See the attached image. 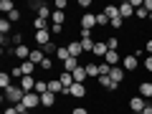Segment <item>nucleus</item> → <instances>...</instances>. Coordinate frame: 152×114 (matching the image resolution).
<instances>
[{"instance_id": "f257e3e1", "label": "nucleus", "mask_w": 152, "mask_h": 114, "mask_svg": "<svg viewBox=\"0 0 152 114\" xmlns=\"http://www.w3.org/2000/svg\"><path fill=\"white\" fill-rule=\"evenodd\" d=\"M23 96H26V91H23L20 86H15V84H13L10 89H5V91H3V99H5L8 104H13V107H15V104H20Z\"/></svg>"}, {"instance_id": "f03ea898", "label": "nucleus", "mask_w": 152, "mask_h": 114, "mask_svg": "<svg viewBox=\"0 0 152 114\" xmlns=\"http://www.w3.org/2000/svg\"><path fill=\"white\" fill-rule=\"evenodd\" d=\"M20 104L28 109V112H31V109H38V107H41V94H36V91H28L26 96H23V102H20Z\"/></svg>"}, {"instance_id": "7ed1b4c3", "label": "nucleus", "mask_w": 152, "mask_h": 114, "mask_svg": "<svg viewBox=\"0 0 152 114\" xmlns=\"http://www.w3.org/2000/svg\"><path fill=\"white\" fill-rule=\"evenodd\" d=\"M94 28H96V13H84V15H81V31L91 33Z\"/></svg>"}, {"instance_id": "20e7f679", "label": "nucleus", "mask_w": 152, "mask_h": 114, "mask_svg": "<svg viewBox=\"0 0 152 114\" xmlns=\"http://www.w3.org/2000/svg\"><path fill=\"white\" fill-rule=\"evenodd\" d=\"M122 69H127V71H137V69H140V56L127 53L124 58H122Z\"/></svg>"}, {"instance_id": "39448f33", "label": "nucleus", "mask_w": 152, "mask_h": 114, "mask_svg": "<svg viewBox=\"0 0 152 114\" xmlns=\"http://www.w3.org/2000/svg\"><path fill=\"white\" fill-rule=\"evenodd\" d=\"M127 107H129V112H132V114H140L142 109L147 107V102H145V99L140 96V94H137V96H132L129 102H127Z\"/></svg>"}, {"instance_id": "423d86ee", "label": "nucleus", "mask_w": 152, "mask_h": 114, "mask_svg": "<svg viewBox=\"0 0 152 114\" xmlns=\"http://www.w3.org/2000/svg\"><path fill=\"white\" fill-rule=\"evenodd\" d=\"M51 36H53V33H51V28L48 31H36V43H38V48H43V46H48L51 43Z\"/></svg>"}, {"instance_id": "0eeeda50", "label": "nucleus", "mask_w": 152, "mask_h": 114, "mask_svg": "<svg viewBox=\"0 0 152 114\" xmlns=\"http://www.w3.org/2000/svg\"><path fill=\"white\" fill-rule=\"evenodd\" d=\"M36 81H38V79H36V76H23V79H20V84H18V86H20L23 89V91H36Z\"/></svg>"}, {"instance_id": "6e6552de", "label": "nucleus", "mask_w": 152, "mask_h": 114, "mask_svg": "<svg viewBox=\"0 0 152 114\" xmlns=\"http://www.w3.org/2000/svg\"><path fill=\"white\" fill-rule=\"evenodd\" d=\"M96 81H99V89H107V91H117V89H119V84L112 81L109 76H99Z\"/></svg>"}, {"instance_id": "1a4fd4ad", "label": "nucleus", "mask_w": 152, "mask_h": 114, "mask_svg": "<svg viewBox=\"0 0 152 114\" xmlns=\"http://www.w3.org/2000/svg\"><path fill=\"white\" fill-rule=\"evenodd\" d=\"M137 91H140V96L145 99V102H150L152 99V81H142L140 86H137Z\"/></svg>"}, {"instance_id": "9d476101", "label": "nucleus", "mask_w": 152, "mask_h": 114, "mask_svg": "<svg viewBox=\"0 0 152 114\" xmlns=\"http://www.w3.org/2000/svg\"><path fill=\"white\" fill-rule=\"evenodd\" d=\"M69 96H74V99H84V96H86V84H74V86L69 89Z\"/></svg>"}, {"instance_id": "9b49d317", "label": "nucleus", "mask_w": 152, "mask_h": 114, "mask_svg": "<svg viewBox=\"0 0 152 114\" xmlns=\"http://www.w3.org/2000/svg\"><path fill=\"white\" fill-rule=\"evenodd\" d=\"M58 81L64 84L66 94H69V89H71V86H74V84H76V81H74V74H69V71H61V74H58Z\"/></svg>"}, {"instance_id": "f8f14e48", "label": "nucleus", "mask_w": 152, "mask_h": 114, "mask_svg": "<svg viewBox=\"0 0 152 114\" xmlns=\"http://www.w3.org/2000/svg\"><path fill=\"white\" fill-rule=\"evenodd\" d=\"M48 91L58 96V94H66V89H64V84H61L58 79H48ZM66 96H69V94H66Z\"/></svg>"}, {"instance_id": "ddd939ff", "label": "nucleus", "mask_w": 152, "mask_h": 114, "mask_svg": "<svg viewBox=\"0 0 152 114\" xmlns=\"http://www.w3.org/2000/svg\"><path fill=\"white\" fill-rule=\"evenodd\" d=\"M124 76H127L124 69H119V66H112V71H109V79H112V81L122 84V81H124Z\"/></svg>"}, {"instance_id": "4468645a", "label": "nucleus", "mask_w": 152, "mask_h": 114, "mask_svg": "<svg viewBox=\"0 0 152 114\" xmlns=\"http://www.w3.org/2000/svg\"><path fill=\"white\" fill-rule=\"evenodd\" d=\"M69 53L74 56V58H81V53H84V48H81V41H69Z\"/></svg>"}, {"instance_id": "2eb2a0df", "label": "nucleus", "mask_w": 152, "mask_h": 114, "mask_svg": "<svg viewBox=\"0 0 152 114\" xmlns=\"http://www.w3.org/2000/svg\"><path fill=\"white\" fill-rule=\"evenodd\" d=\"M119 15L124 18V20H129V18L134 15V8H132V3H129V0H124V3L119 5Z\"/></svg>"}, {"instance_id": "dca6fc26", "label": "nucleus", "mask_w": 152, "mask_h": 114, "mask_svg": "<svg viewBox=\"0 0 152 114\" xmlns=\"http://www.w3.org/2000/svg\"><path fill=\"white\" fill-rule=\"evenodd\" d=\"M41 107H43V109H51V107H56V94H51V91L41 94Z\"/></svg>"}, {"instance_id": "f3484780", "label": "nucleus", "mask_w": 152, "mask_h": 114, "mask_svg": "<svg viewBox=\"0 0 152 114\" xmlns=\"http://www.w3.org/2000/svg\"><path fill=\"white\" fill-rule=\"evenodd\" d=\"M51 15H53V10L48 8V3H41V5H38V10H36V18H43V20H48Z\"/></svg>"}, {"instance_id": "a211bd4d", "label": "nucleus", "mask_w": 152, "mask_h": 114, "mask_svg": "<svg viewBox=\"0 0 152 114\" xmlns=\"http://www.w3.org/2000/svg\"><path fill=\"white\" fill-rule=\"evenodd\" d=\"M94 56H102V58H107V53H109V48H107V41H96L94 43V51H91Z\"/></svg>"}, {"instance_id": "6ab92c4d", "label": "nucleus", "mask_w": 152, "mask_h": 114, "mask_svg": "<svg viewBox=\"0 0 152 114\" xmlns=\"http://www.w3.org/2000/svg\"><path fill=\"white\" fill-rule=\"evenodd\" d=\"M43 58H46L43 48H33V51H31V58H28V61H31V64H36V66H41V64H43Z\"/></svg>"}, {"instance_id": "aec40b11", "label": "nucleus", "mask_w": 152, "mask_h": 114, "mask_svg": "<svg viewBox=\"0 0 152 114\" xmlns=\"http://www.w3.org/2000/svg\"><path fill=\"white\" fill-rule=\"evenodd\" d=\"M86 79H89V74H86V66H79V69L74 71V81H76V84H86Z\"/></svg>"}, {"instance_id": "412c9836", "label": "nucleus", "mask_w": 152, "mask_h": 114, "mask_svg": "<svg viewBox=\"0 0 152 114\" xmlns=\"http://www.w3.org/2000/svg\"><path fill=\"white\" fill-rule=\"evenodd\" d=\"M31 51H33V48H28L26 43H23V46H15V56H18L20 61H28V58H31Z\"/></svg>"}, {"instance_id": "4be33fe9", "label": "nucleus", "mask_w": 152, "mask_h": 114, "mask_svg": "<svg viewBox=\"0 0 152 114\" xmlns=\"http://www.w3.org/2000/svg\"><path fill=\"white\" fill-rule=\"evenodd\" d=\"M79 66H81V64H79V58H74V56L64 61V71H69V74H74V71L79 69Z\"/></svg>"}, {"instance_id": "5701e85b", "label": "nucleus", "mask_w": 152, "mask_h": 114, "mask_svg": "<svg viewBox=\"0 0 152 114\" xmlns=\"http://www.w3.org/2000/svg\"><path fill=\"white\" fill-rule=\"evenodd\" d=\"M119 51H109L107 53V58H104V64H109V66H119Z\"/></svg>"}, {"instance_id": "b1692460", "label": "nucleus", "mask_w": 152, "mask_h": 114, "mask_svg": "<svg viewBox=\"0 0 152 114\" xmlns=\"http://www.w3.org/2000/svg\"><path fill=\"white\" fill-rule=\"evenodd\" d=\"M66 20V13L64 10H53V15H51V26H64Z\"/></svg>"}, {"instance_id": "393cba45", "label": "nucleus", "mask_w": 152, "mask_h": 114, "mask_svg": "<svg viewBox=\"0 0 152 114\" xmlns=\"http://www.w3.org/2000/svg\"><path fill=\"white\" fill-rule=\"evenodd\" d=\"M107 26H112V20H109V15L107 13H96V28H107Z\"/></svg>"}, {"instance_id": "a878e982", "label": "nucleus", "mask_w": 152, "mask_h": 114, "mask_svg": "<svg viewBox=\"0 0 152 114\" xmlns=\"http://www.w3.org/2000/svg\"><path fill=\"white\" fill-rule=\"evenodd\" d=\"M104 13L109 15V20H114V18H122V15H119V5H112V3L104 8Z\"/></svg>"}, {"instance_id": "bb28decb", "label": "nucleus", "mask_w": 152, "mask_h": 114, "mask_svg": "<svg viewBox=\"0 0 152 114\" xmlns=\"http://www.w3.org/2000/svg\"><path fill=\"white\" fill-rule=\"evenodd\" d=\"M0 10L5 13V15H10V13L15 10V3H13V0H0Z\"/></svg>"}, {"instance_id": "cd10ccee", "label": "nucleus", "mask_w": 152, "mask_h": 114, "mask_svg": "<svg viewBox=\"0 0 152 114\" xmlns=\"http://www.w3.org/2000/svg\"><path fill=\"white\" fill-rule=\"evenodd\" d=\"M86 74H89V79H99V76H102L99 64H86Z\"/></svg>"}, {"instance_id": "c85d7f7f", "label": "nucleus", "mask_w": 152, "mask_h": 114, "mask_svg": "<svg viewBox=\"0 0 152 114\" xmlns=\"http://www.w3.org/2000/svg\"><path fill=\"white\" fill-rule=\"evenodd\" d=\"M56 58L64 64L66 58H71V53H69V46H58V53H56Z\"/></svg>"}, {"instance_id": "c756f323", "label": "nucleus", "mask_w": 152, "mask_h": 114, "mask_svg": "<svg viewBox=\"0 0 152 114\" xmlns=\"http://www.w3.org/2000/svg\"><path fill=\"white\" fill-rule=\"evenodd\" d=\"M10 31H13V23L8 20V18H3V20H0V33H3V36H8Z\"/></svg>"}, {"instance_id": "7c9ffc66", "label": "nucleus", "mask_w": 152, "mask_h": 114, "mask_svg": "<svg viewBox=\"0 0 152 114\" xmlns=\"http://www.w3.org/2000/svg\"><path fill=\"white\" fill-rule=\"evenodd\" d=\"M134 18H137V20H147V18H150V10H147L145 5L137 8V10H134Z\"/></svg>"}, {"instance_id": "2f4dec72", "label": "nucleus", "mask_w": 152, "mask_h": 114, "mask_svg": "<svg viewBox=\"0 0 152 114\" xmlns=\"http://www.w3.org/2000/svg\"><path fill=\"white\" fill-rule=\"evenodd\" d=\"M33 28H36V31H48V26H46L43 18H33Z\"/></svg>"}, {"instance_id": "473e14b6", "label": "nucleus", "mask_w": 152, "mask_h": 114, "mask_svg": "<svg viewBox=\"0 0 152 114\" xmlns=\"http://www.w3.org/2000/svg\"><path fill=\"white\" fill-rule=\"evenodd\" d=\"M38 69H41V71H46V74H48V71L53 69V61H51V56H46V58H43V64L38 66Z\"/></svg>"}, {"instance_id": "72a5a7b5", "label": "nucleus", "mask_w": 152, "mask_h": 114, "mask_svg": "<svg viewBox=\"0 0 152 114\" xmlns=\"http://www.w3.org/2000/svg\"><path fill=\"white\" fill-rule=\"evenodd\" d=\"M48 91V81H41V79H38L36 81V94H46Z\"/></svg>"}, {"instance_id": "f704fd0d", "label": "nucleus", "mask_w": 152, "mask_h": 114, "mask_svg": "<svg viewBox=\"0 0 152 114\" xmlns=\"http://www.w3.org/2000/svg\"><path fill=\"white\" fill-rule=\"evenodd\" d=\"M10 43H13V46H23V33H20V31H15V33L10 36Z\"/></svg>"}, {"instance_id": "c9c22d12", "label": "nucleus", "mask_w": 152, "mask_h": 114, "mask_svg": "<svg viewBox=\"0 0 152 114\" xmlns=\"http://www.w3.org/2000/svg\"><path fill=\"white\" fill-rule=\"evenodd\" d=\"M43 53H46V56H51V53H58V46H56L53 41H51L48 46H43Z\"/></svg>"}, {"instance_id": "e433bc0d", "label": "nucleus", "mask_w": 152, "mask_h": 114, "mask_svg": "<svg viewBox=\"0 0 152 114\" xmlns=\"http://www.w3.org/2000/svg\"><path fill=\"white\" fill-rule=\"evenodd\" d=\"M117 46H119V38H117V36H112V38L107 41V48H109V51H117Z\"/></svg>"}, {"instance_id": "4c0bfd02", "label": "nucleus", "mask_w": 152, "mask_h": 114, "mask_svg": "<svg viewBox=\"0 0 152 114\" xmlns=\"http://www.w3.org/2000/svg\"><path fill=\"white\" fill-rule=\"evenodd\" d=\"M53 8H56V10H64V13H66L69 3H66V0H56V3H53Z\"/></svg>"}, {"instance_id": "58836bf2", "label": "nucleus", "mask_w": 152, "mask_h": 114, "mask_svg": "<svg viewBox=\"0 0 152 114\" xmlns=\"http://www.w3.org/2000/svg\"><path fill=\"white\" fill-rule=\"evenodd\" d=\"M8 20H10V23H18V20H20V10L15 8V10H13L10 15H8Z\"/></svg>"}, {"instance_id": "ea45409f", "label": "nucleus", "mask_w": 152, "mask_h": 114, "mask_svg": "<svg viewBox=\"0 0 152 114\" xmlns=\"http://www.w3.org/2000/svg\"><path fill=\"white\" fill-rule=\"evenodd\" d=\"M142 69H147L152 74V56H145V61H142Z\"/></svg>"}, {"instance_id": "a19ab883", "label": "nucleus", "mask_w": 152, "mask_h": 114, "mask_svg": "<svg viewBox=\"0 0 152 114\" xmlns=\"http://www.w3.org/2000/svg\"><path fill=\"white\" fill-rule=\"evenodd\" d=\"M112 28H124V18H114V20H112Z\"/></svg>"}, {"instance_id": "79ce46f5", "label": "nucleus", "mask_w": 152, "mask_h": 114, "mask_svg": "<svg viewBox=\"0 0 152 114\" xmlns=\"http://www.w3.org/2000/svg\"><path fill=\"white\" fill-rule=\"evenodd\" d=\"M66 28L64 26H51V33H53V36H61V33H64Z\"/></svg>"}, {"instance_id": "37998d69", "label": "nucleus", "mask_w": 152, "mask_h": 114, "mask_svg": "<svg viewBox=\"0 0 152 114\" xmlns=\"http://www.w3.org/2000/svg\"><path fill=\"white\" fill-rule=\"evenodd\" d=\"M71 114H89V109L86 107H74V109H71Z\"/></svg>"}, {"instance_id": "c03bdc74", "label": "nucleus", "mask_w": 152, "mask_h": 114, "mask_svg": "<svg viewBox=\"0 0 152 114\" xmlns=\"http://www.w3.org/2000/svg\"><path fill=\"white\" fill-rule=\"evenodd\" d=\"M79 8H84V10L89 13V8H91V0H79Z\"/></svg>"}, {"instance_id": "a18cd8bd", "label": "nucleus", "mask_w": 152, "mask_h": 114, "mask_svg": "<svg viewBox=\"0 0 152 114\" xmlns=\"http://www.w3.org/2000/svg\"><path fill=\"white\" fill-rule=\"evenodd\" d=\"M145 53H147V56H152V38L145 43Z\"/></svg>"}, {"instance_id": "49530a36", "label": "nucleus", "mask_w": 152, "mask_h": 114, "mask_svg": "<svg viewBox=\"0 0 152 114\" xmlns=\"http://www.w3.org/2000/svg\"><path fill=\"white\" fill-rule=\"evenodd\" d=\"M3 114H20V109H18V107H8Z\"/></svg>"}, {"instance_id": "de8ad7c7", "label": "nucleus", "mask_w": 152, "mask_h": 114, "mask_svg": "<svg viewBox=\"0 0 152 114\" xmlns=\"http://www.w3.org/2000/svg\"><path fill=\"white\" fill-rule=\"evenodd\" d=\"M140 114H152V104H150V102H147V107H145V109H142V112H140Z\"/></svg>"}, {"instance_id": "09e8293b", "label": "nucleus", "mask_w": 152, "mask_h": 114, "mask_svg": "<svg viewBox=\"0 0 152 114\" xmlns=\"http://www.w3.org/2000/svg\"><path fill=\"white\" fill-rule=\"evenodd\" d=\"M145 8H147L150 13H152V0H145Z\"/></svg>"}, {"instance_id": "8fccbe9b", "label": "nucleus", "mask_w": 152, "mask_h": 114, "mask_svg": "<svg viewBox=\"0 0 152 114\" xmlns=\"http://www.w3.org/2000/svg\"><path fill=\"white\" fill-rule=\"evenodd\" d=\"M150 23H152V13H150Z\"/></svg>"}, {"instance_id": "3c124183", "label": "nucleus", "mask_w": 152, "mask_h": 114, "mask_svg": "<svg viewBox=\"0 0 152 114\" xmlns=\"http://www.w3.org/2000/svg\"><path fill=\"white\" fill-rule=\"evenodd\" d=\"M20 114H31V112H20Z\"/></svg>"}]
</instances>
